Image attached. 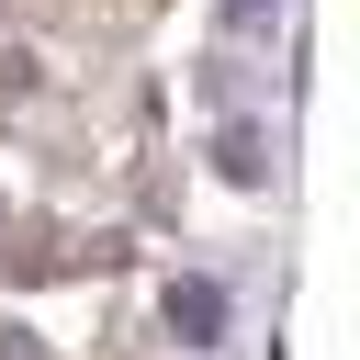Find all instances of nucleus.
<instances>
[{"instance_id":"1","label":"nucleus","mask_w":360,"mask_h":360,"mask_svg":"<svg viewBox=\"0 0 360 360\" xmlns=\"http://www.w3.org/2000/svg\"><path fill=\"white\" fill-rule=\"evenodd\" d=\"M169 338H180V349H214V338H225V281L180 270V281H169Z\"/></svg>"},{"instance_id":"2","label":"nucleus","mask_w":360,"mask_h":360,"mask_svg":"<svg viewBox=\"0 0 360 360\" xmlns=\"http://www.w3.org/2000/svg\"><path fill=\"white\" fill-rule=\"evenodd\" d=\"M214 158H225L236 180H259V169H270V146H259V124H225V146H214Z\"/></svg>"},{"instance_id":"3","label":"nucleus","mask_w":360,"mask_h":360,"mask_svg":"<svg viewBox=\"0 0 360 360\" xmlns=\"http://www.w3.org/2000/svg\"><path fill=\"white\" fill-rule=\"evenodd\" d=\"M270 11H281V0H225V22H236V34H259Z\"/></svg>"}]
</instances>
